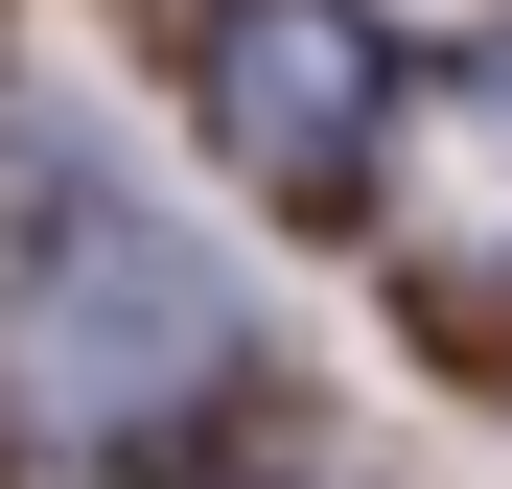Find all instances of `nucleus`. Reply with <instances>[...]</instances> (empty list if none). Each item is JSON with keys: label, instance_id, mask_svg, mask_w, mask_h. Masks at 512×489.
<instances>
[{"label": "nucleus", "instance_id": "nucleus-1", "mask_svg": "<svg viewBox=\"0 0 512 489\" xmlns=\"http://www.w3.org/2000/svg\"><path fill=\"white\" fill-rule=\"evenodd\" d=\"M0 373H24V420L70 443H140V420H187V396L233 373V280H210V233L140 187L117 140H24V187H0Z\"/></svg>", "mask_w": 512, "mask_h": 489}, {"label": "nucleus", "instance_id": "nucleus-2", "mask_svg": "<svg viewBox=\"0 0 512 489\" xmlns=\"http://www.w3.org/2000/svg\"><path fill=\"white\" fill-rule=\"evenodd\" d=\"M210 117H233L256 187H350L373 163V24L350 0H233L210 24Z\"/></svg>", "mask_w": 512, "mask_h": 489}, {"label": "nucleus", "instance_id": "nucleus-3", "mask_svg": "<svg viewBox=\"0 0 512 489\" xmlns=\"http://www.w3.org/2000/svg\"><path fill=\"white\" fill-rule=\"evenodd\" d=\"M396 233L443 280H512V47L443 70V94H396Z\"/></svg>", "mask_w": 512, "mask_h": 489}]
</instances>
